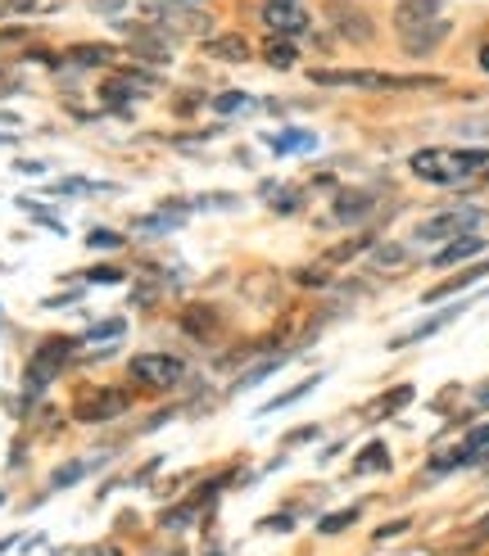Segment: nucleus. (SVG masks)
Returning <instances> with one entry per match:
<instances>
[{"mask_svg": "<svg viewBox=\"0 0 489 556\" xmlns=\"http://www.w3.org/2000/svg\"><path fill=\"white\" fill-rule=\"evenodd\" d=\"M394 33L403 41V54H435L440 41L453 33V23L444 18V0H399L394 10Z\"/></svg>", "mask_w": 489, "mask_h": 556, "instance_id": "obj_1", "label": "nucleus"}, {"mask_svg": "<svg viewBox=\"0 0 489 556\" xmlns=\"http://www.w3.org/2000/svg\"><path fill=\"white\" fill-rule=\"evenodd\" d=\"M408 168H413V177H422L430 186H457V181H467V177L489 168V150H444V146H435V150H417L413 159H408Z\"/></svg>", "mask_w": 489, "mask_h": 556, "instance_id": "obj_2", "label": "nucleus"}, {"mask_svg": "<svg viewBox=\"0 0 489 556\" xmlns=\"http://www.w3.org/2000/svg\"><path fill=\"white\" fill-rule=\"evenodd\" d=\"M313 87H363V91H413V87H444V77H403V73H372V68H317L309 73Z\"/></svg>", "mask_w": 489, "mask_h": 556, "instance_id": "obj_3", "label": "nucleus"}, {"mask_svg": "<svg viewBox=\"0 0 489 556\" xmlns=\"http://www.w3.org/2000/svg\"><path fill=\"white\" fill-rule=\"evenodd\" d=\"M73 357V340L68 336H50L37 353H33V363H27V394H37V389H46L54 376H60V367Z\"/></svg>", "mask_w": 489, "mask_h": 556, "instance_id": "obj_4", "label": "nucleus"}, {"mask_svg": "<svg viewBox=\"0 0 489 556\" xmlns=\"http://www.w3.org/2000/svg\"><path fill=\"white\" fill-rule=\"evenodd\" d=\"M127 371L141 380V384H150V389H173V384H181V376H186L181 357H173V353H136Z\"/></svg>", "mask_w": 489, "mask_h": 556, "instance_id": "obj_5", "label": "nucleus"}, {"mask_svg": "<svg viewBox=\"0 0 489 556\" xmlns=\"http://www.w3.org/2000/svg\"><path fill=\"white\" fill-rule=\"evenodd\" d=\"M326 18H331L340 37L359 41V46H367L376 37V23L363 14V5H353V0H326Z\"/></svg>", "mask_w": 489, "mask_h": 556, "instance_id": "obj_6", "label": "nucleus"}, {"mask_svg": "<svg viewBox=\"0 0 489 556\" xmlns=\"http://www.w3.org/2000/svg\"><path fill=\"white\" fill-rule=\"evenodd\" d=\"M131 407V399L123 389H96V394H82L77 399V421H114Z\"/></svg>", "mask_w": 489, "mask_h": 556, "instance_id": "obj_7", "label": "nucleus"}, {"mask_svg": "<svg viewBox=\"0 0 489 556\" xmlns=\"http://www.w3.org/2000/svg\"><path fill=\"white\" fill-rule=\"evenodd\" d=\"M480 222V208H453V213H440V217H430L422 222V240H457V231H472Z\"/></svg>", "mask_w": 489, "mask_h": 556, "instance_id": "obj_8", "label": "nucleus"}, {"mask_svg": "<svg viewBox=\"0 0 489 556\" xmlns=\"http://www.w3.org/2000/svg\"><path fill=\"white\" fill-rule=\"evenodd\" d=\"M263 23L272 27V37H294V33H304L309 27V14L299 10V5H263Z\"/></svg>", "mask_w": 489, "mask_h": 556, "instance_id": "obj_9", "label": "nucleus"}, {"mask_svg": "<svg viewBox=\"0 0 489 556\" xmlns=\"http://www.w3.org/2000/svg\"><path fill=\"white\" fill-rule=\"evenodd\" d=\"M204 54H209V60H223V64H244V60H250V46H244V37L227 33V37L204 41Z\"/></svg>", "mask_w": 489, "mask_h": 556, "instance_id": "obj_10", "label": "nucleus"}, {"mask_svg": "<svg viewBox=\"0 0 489 556\" xmlns=\"http://www.w3.org/2000/svg\"><path fill=\"white\" fill-rule=\"evenodd\" d=\"M485 249V240L480 236H457V240H449L440 254H435V267H453V263H462V258H472V254H480Z\"/></svg>", "mask_w": 489, "mask_h": 556, "instance_id": "obj_11", "label": "nucleus"}, {"mask_svg": "<svg viewBox=\"0 0 489 556\" xmlns=\"http://www.w3.org/2000/svg\"><path fill=\"white\" fill-rule=\"evenodd\" d=\"M480 276H489V258L485 263H476V267H467V271H457V276H449V281H440L430 294H426V303H435V299H444V294H457V290H467L472 281H480Z\"/></svg>", "mask_w": 489, "mask_h": 556, "instance_id": "obj_12", "label": "nucleus"}, {"mask_svg": "<svg viewBox=\"0 0 489 556\" xmlns=\"http://www.w3.org/2000/svg\"><path fill=\"white\" fill-rule=\"evenodd\" d=\"M54 10H60V0H0V18H37Z\"/></svg>", "mask_w": 489, "mask_h": 556, "instance_id": "obj_13", "label": "nucleus"}, {"mask_svg": "<svg viewBox=\"0 0 489 556\" xmlns=\"http://www.w3.org/2000/svg\"><path fill=\"white\" fill-rule=\"evenodd\" d=\"M263 64H267V68H277V73H286V68L299 64V50H294L286 37H267V46H263Z\"/></svg>", "mask_w": 489, "mask_h": 556, "instance_id": "obj_14", "label": "nucleus"}, {"mask_svg": "<svg viewBox=\"0 0 489 556\" xmlns=\"http://www.w3.org/2000/svg\"><path fill=\"white\" fill-rule=\"evenodd\" d=\"M462 313V303L457 308H449V313H440V317H430V321H422L417 330H408V336H399V340H390V349H403V344H417V340H426V336H435V330H444L453 317Z\"/></svg>", "mask_w": 489, "mask_h": 556, "instance_id": "obj_15", "label": "nucleus"}, {"mask_svg": "<svg viewBox=\"0 0 489 556\" xmlns=\"http://www.w3.org/2000/svg\"><path fill=\"white\" fill-rule=\"evenodd\" d=\"M367 470H390V453L386 443H367V448L353 457V476H367Z\"/></svg>", "mask_w": 489, "mask_h": 556, "instance_id": "obj_16", "label": "nucleus"}, {"mask_svg": "<svg viewBox=\"0 0 489 556\" xmlns=\"http://www.w3.org/2000/svg\"><path fill=\"white\" fill-rule=\"evenodd\" d=\"M376 208V194H340L336 200V217L340 222H353V217H363Z\"/></svg>", "mask_w": 489, "mask_h": 556, "instance_id": "obj_17", "label": "nucleus"}, {"mask_svg": "<svg viewBox=\"0 0 489 556\" xmlns=\"http://www.w3.org/2000/svg\"><path fill=\"white\" fill-rule=\"evenodd\" d=\"M68 60L73 64H109V60H114V50H109V46H73Z\"/></svg>", "mask_w": 489, "mask_h": 556, "instance_id": "obj_18", "label": "nucleus"}, {"mask_svg": "<svg viewBox=\"0 0 489 556\" xmlns=\"http://www.w3.org/2000/svg\"><path fill=\"white\" fill-rule=\"evenodd\" d=\"M408 403H413V389H408V384H399V389H390V394H386V399H380V403L372 407V416H390L394 407H408Z\"/></svg>", "mask_w": 489, "mask_h": 556, "instance_id": "obj_19", "label": "nucleus"}, {"mask_svg": "<svg viewBox=\"0 0 489 556\" xmlns=\"http://www.w3.org/2000/svg\"><path fill=\"white\" fill-rule=\"evenodd\" d=\"M476 453L467 448V443H462V448H449V453H440V457H430V470L435 476H440V470H453V466H462V462H472Z\"/></svg>", "mask_w": 489, "mask_h": 556, "instance_id": "obj_20", "label": "nucleus"}, {"mask_svg": "<svg viewBox=\"0 0 489 556\" xmlns=\"http://www.w3.org/2000/svg\"><path fill=\"white\" fill-rule=\"evenodd\" d=\"M82 476H87V462H64V466L50 476V484H54V489H68V484L82 480Z\"/></svg>", "mask_w": 489, "mask_h": 556, "instance_id": "obj_21", "label": "nucleus"}, {"mask_svg": "<svg viewBox=\"0 0 489 556\" xmlns=\"http://www.w3.org/2000/svg\"><path fill=\"white\" fill-rule=\"evenodd\" d=\"M353 520H359V507H349V511H331V516H326V520L317 525V530H322V534H340V530H349Z\"/></svg>", "mask_w": 489, "mask_h": 556, "instance_id": "obj_22", "label": "nucleus"}, {"mask_svg": "<svg viewBox=\"0 0 489 556\" xmlns=\"http://www.w3.org/2000/svg\"><path fill=\"white\" fill-rule=\"evenodd\" d=\"M367 244H372V236L344 240V244H336V249H331V254H326V258H331V263H344V258H353V254H359V249H367Z\"/></svg>", "mask_w": 489, "mask_h": 556, "instance_id": "obj_23", "label": "nucleus"}, {"mask_svg": "<svg viewBox=\"0 0 489 556\" xmlns=\"http://www.w3.org/2000/svg\"><path fill=\"white\" fill-rule=\"evenodd\" d=\"M186 330H190V336H209V330H213V313H200V308H190L186 313Z\"/></svg>", "mask_w": 489, "mask_h": 556, "instance_id": "obj_24", "label": "nucleus"}, {"mask_svg": "<svg viewBox=\"0 0 489 556\" xmlns=\"http://www.w3.org/2000/svg\"><path fill=\"white\" fill-rule=\"evenodd\" d=\"M244 104H250V96H240V91H227V96H217V100H213L217 114H236V109H244Z\"/></svg>", "mask_w": 489, "mask_h": 556, "instance_id": "obj_25", "label": "nucleus"}, {"mask_svg": "<svg viewBox=\"0 0 489 556\" xmlns=\"http://www.w3.org/2000/svg\"><path fill=\"white\" fill-rule=\"evenodd\" d=\"M313 384H317V376H313V380H304V384H294V389H286V394H281L277 403H267L263 412H277V407H286V403H294V399H304V394H309V389H313Z\"/></svg>", "mask_w": 489, "mask_h": 556, "instance_id": "obj_26", "label": "nucleus"}, {"mask_svg": "<svg viewBox=\"0 0 489 556\" xmlns=\"http://www.w3.org/2000/svg\"><path fill=\"white\" fill-rule=\"evenodd\" d=\"M114 336H123V317H109V321L91 326V336H87V340H114Z\"/></svg>", "mask_w": 489, "mask_h": 556, "instance_id": "obj_27", "label": "nucleus"}, {"mask_svg": "<svg viewBox=\"0 0 489 556\" xmlns=\"http://www.w3.org/2000/svg\"><path fill=\"white\" fill-rule=\"evenodd\" d=\"M87 244H91V249H118V244H123V236L100 227V231H91V236H87Z\"/></svg>", "mask_w": 489, "mask_h": 556, "instance_id": "obj_28", "label": "nucleus"}, {"mask_svg": "<svg viewBox=\"0 0 489 556\" xmlns=\"http://www.w3.org/2000/svg\"><path fill=\"white\" fill-rule=\"evenodd\" d=\"M462 443H467V448H472V453H480V448H489V421H485V426H476V430H472L467 439H462Z\"/></svg>", "mask_w": 489, "mask_h": 556, "instance_id": "obj_29", "label": "nucleus"}, {"mask_svg": "<svg viewBox=\"0 0 489 556\" xmlns=\"http://www.w3.org/2000/svg\"><path fill=\"white\" fill-rule=\"evenodd\" d=\"M91 281H100V286H114V281H123V271L118 267H96V271H87Z\"/></svg>", "mask_w": 489, "mask_h": 556, "instance_id": "obj_30", "label": "nucleus"}, {"mask_svg": "<svg viewBox=\"0 0 489 556\" xmlns=\"http://www.w3.org/2000/svg\"><path fill=\"white\" fill-rule=\"evenodd\" d=\"M127 5V0H87V10H96V14H118Z\"/></svg>", "mask_w": 489, "mask_h": 556, "instance_id": "obj_31", "label": "nucleus"}, {"mask_svg": "<svg viewBox=\"0 0 489 556\" xmlns=\"http://www.w3.org/2000/svg\"><path fill=\"white\" fill-rule=\"evenodd\" d=\"M408 530V520H394V525H380L376 530V543H386V539H394V534H403Z\"/></svg>", "mask_w": 489, "mask_h": 556, "instance_id": "obj_32", "label": "nucleus"}, {"mask_svg": "<svg viewBox=\"0 0 489 556\" xmlns=\"http://www.w3.org/2000/svg\"><path fill=\"white\" fill-rule=\"evenodd\" d=\"M376 263H380V267H386V263H403V249H380Z\"/></svg>", "mask_w": 489, "mask_h": 556, "instance_id": "obj_33", "label": "nucleus"}, {"mask_svg": "<svg viewBox=\"0 0 489 556\" xmlns=\"http://www.w3.org/2000/svg\"><path fill=\"white\" fill-rule=\"evenodd\" d=\"M326 276H331V271H322V267H317V271H299V281H304V286H322Z\"/></svg>", "mask_w": 489, "mask_h": 556, "instance_id": "obj_34", "label": "nucleus"}, {"mask_svg": "<svg viewBox=\"0 0 489 556\" xmlns=\"http://www.w3.org/2000/svg\"><path fill=\"white\" fill-rule=\"evenodd\" d=\"M267 530H290V516H267Z\"/></svg>", "mask_w": 489, "mask_h": 556, "instance_id": "obj_35", "label": "nucleus"}, {"mask_svg": "<svg viewBox=\"0 0 489 556\" xmlns=\"http://www.w3.org/2000/svg\"><path fill=\"white\" fill-rule=\"evenodd\" d=\"M313 434H317V430H313V426H304V430H294V434H286V443H299V439H313Z\"/></svg>", "mask_w": 489, "mask_h": 556, "instance_id": "obj_36", "label": "nucleus"}, {"mask_svg": "<svg viewBox=\"0 0 489 556\" xmlns=\"http://www.w3.org/2000/svg\"><path fill=\"white\" fill-rule=\"evenodd\" d=\"M82 556H118L114 547H91V552H82Z\"/></svg>", "mask_w": 489, "mask_h": 556, "instance_id": "obj_37", "label": "nucleus"}, {"mask_svg": "<svg viewBox=\"0 0 489 556\" xmlns=\"http://www.w3.org/2000/svg\"><path fill=\"white\" fill-rule=\"evenodd\" d=\"M472 539H489V516H485V520L476 525V534H472Z\"/></svg>", "mask_w": 489, "mask_h": 556, "instance_id": "obj_38", "label": "nucleus"}, {"mask_svg": "<svg viewBox=\"0 0 489 556\" xmlns=\"http://www.w3.org/2000/svg\"><path fill=\"white\" fill-rule=\"evenodd\" d=\"M480 68H485V73H489V46H485V50H480Z\"/></svg>", "mask_w": 489, "mask_h": 556, "instance_id": "obj_39", "label": "nucleus"}, {"mask_svg": "<svg viewBox=\"0 0 489 556\" xmlns=\"http://www.w3.org/2000/svg\"><path fill=\"white\" fill-rule=\"evenodd\" d=\"M267 5H294V0H267Z\"/></svg>", "mask_w": 489, "mask_h": 556, "instance_id": "obj_40", "label": "nucleus"}, {"mask_svg": "<svg viewBox=\"0 0 489 556\" xmlns=\"http://www.w3.org/2000/svg\"><path fill=\"white\" fill-rule=\"evenodd\" d=\"M168 5H196V0H168Z\"/></svg>", "mask_w": 489, "mask_h": 556, "instance_id": "obj_41", "label": "nucleus"}, {"mask_svg": "<svg viewBox=\"0 0 489 556\" xmlns=\"http://www.w3.org/2000/svg\"><path fill=\"white\" fill-rule=\"evenodd\" d=\"M485 177H489V168H485Z\"/></svg>", "mask_w": 489, "mask_h": 556, "instance_id": "obj_42", "label": "nucleus"}, {"mask_svg": "<svg viewBox=\"0 0 489 556\" xmlns=\"http://www.w3.org/2000/svg\"><path fill=\"white\" fill-rule=\"evenodd\" d=\"M213 556H217V552H213Z\"/></svg>", "mask_w": 489, "mask_h": 556, "instance_id": "obj_43", "label": "nucleus"}]
</instances>
